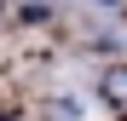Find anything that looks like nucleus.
<instances>
[{
  "mask_svg": "<svg viewBox=\"0 0 127 121\" xmlns=\"http://www.w3.org/2000/svg\"><path fill=\"white\" fill-rule=\"evenodd\" d=\"M110 98L127 110V69H116V75H110Z\"/></svg>",
  "mask_w": 127,
  "mask_h": 121,
  "instance_id": "1",
  "label": "nucleus"
}]
</instances>
